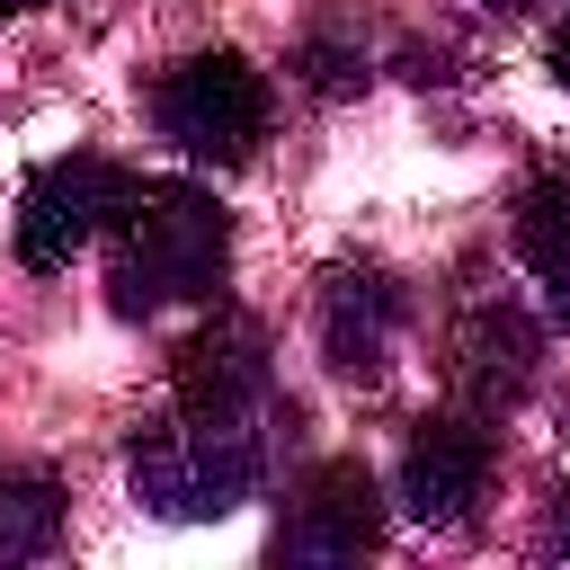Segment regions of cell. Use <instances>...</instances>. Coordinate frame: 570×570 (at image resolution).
I'll return each mask as SVG.
<instances>
[{
	"label": "cell",
	"instance_id": "7a4b0ae2",
	"mask_svg": "<svg viewBox=\"0 0 570 570\" xmlns=\"http://www.w3.org/2000/svg\"><path fill=\"white\" fill-rule=\"evenodd\" d=\"M232 267V214L196 178H134V205L116 214V312H169L205 303Z\"/></svg>",
	"mask_w": 570,
	"mask_h": 570
},
{
	"label": "cell",
	"instance_id": "2e32d148",
	"mask_svg": "<svg viewBox=\"0 0 570 570\" xmlns=\"http://www.w3.org/2000/svg\"><path fill=\"white\" fill-rule=\"evenodd\" d=\"M490 9H552V0H490Z\"/></svg>",
	"mask_w": 570,
	"mask_h": 570
},
{
	"label": "cell",
	"instance_id": "3957f363",
	"mask_svg": "<svg viewBox=\"0 0 570 570\" xmlns=\"http://www.w3.org/2000/svg\"><path fill=\"white\" fill-rule=\"evenodd\" d=\"M151 125L187 151V160H214V169H240L258 142H267V71L232 45H205V53H178L160 80H151Z\"/></svg>",
	"mask_w": 570,
	"mask_h": 570
},
{
	"label": "cell",
	"instance_id": "4fadbf2b",
	"mask_svg": "<svg viewBox=\"0 0 570 570\" xmlns=\"http://www.w3.org/2000/svg\"><path fill=\"white\" fill-rule=\"evenodd\" d=\"M543 552H570V481H561L552 508H543Z\"/></svg>",
	"mask_w": 570,
	"mask_h": 570
},
{
	"label": "cell",
	"instance_id": "8fae6325",
	"mask_svg": "<svg viewBox=\"0 0 570 570\" xmlns=\"http://www.w3.org/2000/svg\"><path fill=\"white\" fill-rule=\"evenodd\" d=\"M62 543V490L36 463H0V570L9 561H45Z\"/></svg>",
	"mask_w": 570,
	"mask_h": 570
},
{
	"label": "cell",
	"instance_id": "9a60e30c",
	"mask_svg": "<svg viewBox=\"0 0 570 570\" xmlns=\"http://www.w3.org/2000/svg\"><path fill=\"white\" fill-rule=\"evenodd\" d=\"M18 9H45V0H0V18H18Z\"/></svg>",
	"mask_w": 570,
	"mask_h": 570
},
{
	"label": "cell",
	"instance_id": "6da1fadb",
	"mask_svg": "<svg viewBox=\"0 0 570 570\" xmlns=\"http://www.w3.org/2000/svg\"><path fill=\"white\" fill-rule=\"evenodd\" d=\"M276 419H294V401H258V410H187L178 401L160 428L134 436L125 481L151 517H178V525L232 517L276 463Z\"/></svg>",
	"mask_w": 570,
	"mask_h": 570
},
{
	"label": "cell",
	"instance_id": "277c9868",
	"mask_svg": "<svg viewBox=\"0 0 570 570\" xmlns=\"http://www.w3.org/2000/svg\"><path fill=\"white\" fill-rule=\"evenodd\" d=\"M125 205H134V178H125L116 160H98V151H62V160L27 169V187H18V258H27L36 276L71 267L98 232H116Z\"/></svg>",
	"mask_w": 570,
	"mask_h": 570
},
{
	"label": "cell",
	"instance_id": "52a82bcc",
	"mask_svg": "<svg viewBox=\"0 0 570 570\" xmlns=\"http://www.w3.org/2000/svg\"><path fill=\"white\" fill-rule=\"evenodd\" d=\"M481 481H490V419L436 410V419L410 428V445H401V508L419 525H463Z\"/></svg>",
	"mask_w": 570,
	"mask_h": 570
},
{
	"label": "cell",
	"instance_id": "ba28073f",
	"mask_svg": "<svg viewBox=\"0 0 570 570\" xmlns=\"http://www.w3.org/2000/svg\"><path fill=\"white\" fill-rule=\"evenodd\" d=\"M401 321H410L401 276H383V267H330L321 276V356H330V374L374 383L401 347Z\"/></svg>",
	"mask_w": 570,
	"mask_h": 570
},
{
	"label": "cell",
	"instance_id": "8992f818",
	"mask_svg": "<svg viewBox=\"0 0 570 570\" xmlns=\"http://www.w3.org/2000/svg\"><path fill=\"white\" fill-rule=\"evenodd\" d=\"M534 365H543V330H534L517 303H472V312L454 321V356H445L454 410L508 419V410L534 392Z\"/></svg>",
	"mask_w": 570,
	"mask_h": 570
},
{
	"label": "cell",
	"instance_id": "9c48e42d",
	"mask_svg": "<svg viewBox=\"0 0 570 570\" xmlns=\"http://www.w3.org/2000/svg\"><path fill=\"white\" fill-rule=\"evenodd\" d=\"M169 383H178V401H187V410H258V401H276L267 330H258L249 312H214L196 338H178Z\"/></svg>",
	"mask_w": 570,
	"mask_h": 570
},
{
	"label": "cell",
	"instance_id": "30bf717a",
	"mask_svg": "<svg viewBox=\"0 0 570 570\" xmlns=\"http://www.w3.org/2000/svg\"><path fill=\"white\" fill-rule=\"evenodd\" d=\"M517 258L543 285L552 321H570V169H552L517 196Z\"/></svg>",
	"mask_w": 570,
	"mask_h": 570
},
{
	"label": "cell",
	"instance_id": "7c38bea8",
	"mask_svg": "<svg viewBox=\"0 0 570 570\" xmlns=\"http://www.w3.org/2000/svg\"><path fill=\"white\" fill-rule=\"evenodd\" d=\"M294 71H303V89H321V98H347V89H365V36H356V18H312L303 27V45H294Z\"/></svg>",
	"mask_w": 570,
	"mask_h": 570
},
{
	"label": "cell",
	"instance_id": "5b68a950",
	"mask_svg": "<svg viewBox=\"0 0 570 570\" xmlns=\"http://www.w3.org/2000/svg\"><path fill=\"white\" fill-rule=\"evenodd\" d=\"M374 543H383V490H374L365 463H321L276 517V561L330 570V561H365Z\"/></svg>",
	"mask_w": 570,
	"mask_h": 570
},
{
	"label": "cell",
	"instance_id": "5bb4252c",
	"mask_svg": "<svg viewBox=\"0 0 570 570\" xmlns=\"http://www.w3.org/2000/svg\"><path fill=\"white\" fill-rule=\"evenodd\" d=\"M552 80H561V89H570V18H561V27H552Z\"/></svg>",
	"mask_w": 570,
	"mask_h": 570
}]
</instances>
